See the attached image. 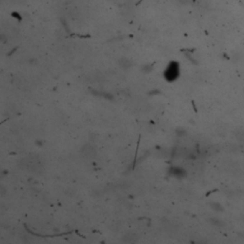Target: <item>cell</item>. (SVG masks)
Returning a JSON list of instances; mask_svg holds the SVG:
<instances>
[{
	"mask_svg": "<svg viewBox=\"0 0 244 244\" xmlns=\"http://www.w3.org/2000/svg\"><path fill=\"white\" fill-rule=\"evenodd\" d=\"M166 77H167V79L172 81L174 79H176L177 75H178V68H177V65L176 63H171L167 70H166Z\"/></svg>",
	"mask_w": 244,
	"mask_h": 244,
	"instance_id": "1",
	"label": "cell"
},
{
	"mask_svg": "<svg viewBox=\"0 0 244 244\" xmlns=\"http://www.w3.org/2000/svg\"><path fill=\"white\" fill-rule=\"evenodd\" d=\"M122 61V60H121ZM130 62H129V60H123L121 62V66L123 67V68H128V67H130Z\"/></svg>",
	"mask_w": 244,
	"mask_h": 244,
	"instance_id": "2",
	"label": "cell"
}]
</instances>
